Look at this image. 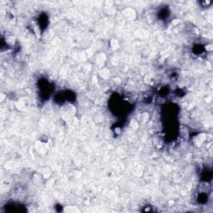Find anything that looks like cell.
Returning a JSON list of instances; mask_svg holds the SVG:
<instances>
[{"label": "cell", "mask_w": 213, "mask_h": 213, "mask_svg": "<svg viewBox=\"0 0 213 213\" xmlns=\"http://www.w3.org/2000/svg\"><path fill=\"white\" fill-rule=\"evenodd\" d=\"M123 15L126 17V19L132 20L135 18V11L132 8H126L123 12Z\"/></svg>", "instance_id": "6da1fadb"}, {"label": "cell", "mask_w": 213, "mask_h": 213, "mask_svg": "<svg viewBox=\"0 0 213 213\" xmlns=\"http://www.w3.org/2000/svg\"><path fill=\"white\" fill-rule=\"evenodd\" d=\"M148 119V114L146 112H144L142 113V120L143 122H146L147 121Z\"/></svg>", "instance_id": "7a4b0ae2"}]
</instances>
